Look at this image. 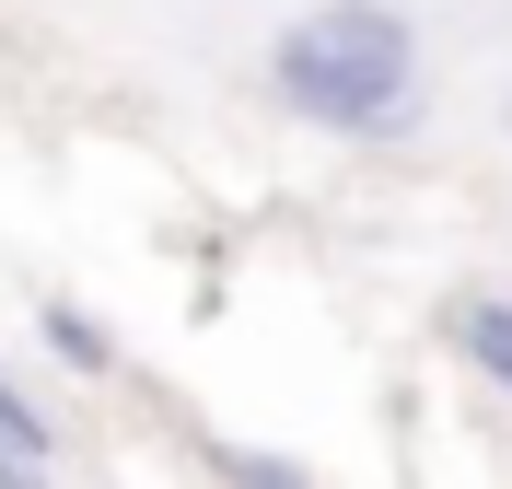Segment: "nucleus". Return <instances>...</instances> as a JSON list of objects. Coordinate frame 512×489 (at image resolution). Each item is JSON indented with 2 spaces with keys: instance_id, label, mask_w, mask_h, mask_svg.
<instances>
[{
  "instance_id": "1",
  "label": "nucleus",
  "mask_w": 512,
  "mask_h": 489,
  "mask_svg": "<svg viewBox=\"0 0 512 489\" xmlns=\"http://www.w3.org/2000/svg\"><path fill=\"white\" fill-rule=\"evenodd\" d=\"M268 82H280L291 117H315V129H396L419 94V47L408 24L384 12V0H326V12H303V24L280 35V59H268Z\"/></svg>"
},
{
  "instance_id": "2",
  "label": "nucleus",
  "mask_w": 512,
  "mask_h": 489,
  "mask_svg": "<svg viewBox=\"0 0 512 489\" xmlns=\"http://www.w3.org/2000/svg\"><path fill=\"white\" fill-rule=\"evenodd\" d=\"M454 350H466V361H478V373H489V385H512V303H454Z\"/></svg>"
},
{
  "instance_id": "3",
  "label": "nucleus",
  "mask_w": 512,
  "mask_h": 489,
  "mask_svg": "<svg viewBox=\"0 0 512 489\" xmlns=\"http://www.w3.org/2000/svg\"><path fill=\"white\" fill-rule=\"evenodd\" d=\"M0 455H24V466H47V455H59V420H47V408H35L12 373H0Z\"/></svg>"
},
{
  "instance_id": "4",
  "label": "nucleus",
  "mask_w": 512,
  "mask_h": 489,
  "mask_svg": "<svg viewBox=\"0 0 512 489\" xmlns=\"http://www.w3.org/2000/svg\"><path fill=\"white\" fill-rule=\"evenodd\" d=\"M47 350H59L70 373H117V338H105L82 303H47Z\"/></svg>"
},
{
  "instance_id": "5",
  "label": "nucleus",
  "mask_w": 512,
  "mask_h": 489,
  "mask_svg": "<svg viewBox=\"0 0 512 489\" xmlns=\"http://www.w3.org/2000/svg\"><path fill=\"white\" fill-rule=\"evenodd\" d=\"M233 478H245V489H303V478H291L280 455H233Z\"/></svg>"
},
{
  "instance_id": "6",
  "label": "nucleus",
  "mask_w": 512,
  "mask_h": 489,
  "mask_svg": "<svg viewBox=\"0 0 512 489\" xmlns=\"http://www.w3.org/2000/svg\"><path fill=\"white\" fill-rule=\"evenodd\" d=\"M0 489H47V466H24V455H0Z\"/></svg>"
}]
</instances>
